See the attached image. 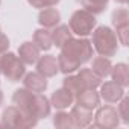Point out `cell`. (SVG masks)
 Wrapping results in <instances>:
<instances>
[{
  "label": "cell",
  "mask_w": 129,
  "mask_h": 129,
  "mask_svg": "<svg viewBox=\"0 0 129 129\" xmlns=\"http://www.w3.org/2000/svg\"><path fill=\"white\" fill-rule=\"evenodd\" d=\"M2 121H3V126L6 127H30V126H35L38 120L27 117L17 106H9L8 109H5L2 115Z\"/></svg>",
  "instance_id": "5"
},
{
  "label": "cell",
  "mask_w": 129,
  "mask_h": 129,
  "mask_svg": "<svg viewBox=\"0 0 129 129\" xmlns=\"http://www.w3.org/2000/svg\"><path fill=\"white\" fill-rule=\"evenodd\" d=\"M34 43L40 50H49L52 47V35L46 29H38L34 34Z\"/></svg>",
  "instance_id": "19"
},
{
  "label": "cell",
  "mask_w": 129,
  "mask_h": 129,
  "mask_svg": "<svg viewBox=\"0 0 129 129\" xmlns=\"http://www.w3.org/2000/svg\"><path fill=\"white\" fill-rule=\"evenodd\" d=\"M52 35V43L56 46V47H62L70 38H72V30L69 26H55V29L50 32Z\"/></svg>",
  "instance_id": "16"
},
{
  "label": "cell",
  "mask_w": 129,
  "mask_h": 129,
  "mask_svg": "<svg viewBox=\"0 0 129 129\" xmlns=\"http://www.w3.org/2000/svg\"><path fill=\"white\" fill-rule=\"evenodd\" d=\"M96 26V18L91 12H88L87 9H79L76 12H73L69 27L72 30V34H76L79 37H87L93 32Z\"/></svg>",
  "instance_id": "3"
},
{
  "label": "cell",
  "mask_w": 129,
  "mask_h": 129,
  "mask_svg": "<svg viewBox=\"0 0 129 129\" xmlns=\"http://www.w3.org/2000/svg\"><path fill=\"white\" fill-rule=\"evenodd\" d=\"M64 88L69 90V93H70L73 97H78V96L85 90L84 85H82V82H81V79H79L78 76H69V78L64 79Z\"/></svg>",
  "instance_id": "21"
},
{
  "label": "cell",
  "mask_w": 129,
  "mask_h": 129,
  "mask_svg": "<svg viewBox=\"0 0 129 129\" xmlns=\"http://www.w3.org/2000/svg\"><path fill=\"white\" fill-rule=\"evenodd\" d=\"M100 96L105 102L108 103H117L123 96H124V90L121 85H118L117 82L111 81V82H105L100 88Z\"/></svg>",
  "instance_id": "7"
},
{
  "label": "cell",
  "mask_w": 129,
  "mask_h": 129,
  "mask_svg": "<svg viewBox=\"0 0 129 129\" xmlns=\"http://www.w3.org/2000/svg\"><path fill=\"white\" fill-rule=\"evenodd\" d=\"M27 2H29L34 8L44 9V8H52V6H55L59 0H27Z\"/></svg>",
  "instance_id": "25"
},
{
  "label": "cell",
  "mask_w": 129,
  "mask_h": 129,
  "mask_svg": "<svg viewBox=\"0 0 129 129\" xmlns=\"http://www.w3.org/2000/svg\"><path fill=\"white\" fill-rule=\"evenodd\" d=\"M91 70L99 76V78H106L108 75H111L112 66H111V61L106 56H97L93 61V67Z\"/></svg>",
  "instance_id": "18"
},
{
  "label": "cell",
  "mask_w": 129,
  "mask_h": 129,
  "mask_svg": "<svg viewBox=\"0 0 129 129\" xmlns=\"http://www.w3.org/2000/svg\"><path fill=\"white\" fill-rule=\"evenodd\" d=\"M78 78L81 79L84 88H91V90L97 88V87L100 85V81H102V78H99L91 69H82V70L79 72Z\"/></svg>",
  "instance_id": "17"
},
{
  "label": "cell",
  "mask_w": 129,
  "mask_h": 129,
  "mask_svg": "<svg viewBox=\"0 0 129 129\" xmlns=\"http://www.w3.org/2000/svg\"><path fill=\"white\" fill-rule=\"evenodd\" d=\"M59 67H58V59L52 55H46L38 58V64H37V72L46 78H52L58 73Z\"/></svg>",
  "instance_id": "8"
},
{
  "label": "cell",
  "mask_w": 129,
  "mask_h": 129,
  "mask_svg": "<svg viewBox=\"0 0 129 129\" xmlns=\"http://www.w3.org/2000/svg\"><path fill=\"white\" fill-rule=\"evenodd\" d=\"M23 82H24V88H27L32 93H43L47 88V78L40 75L38 72L26 75Z\"/></svg>",
  "instance_id": "11"
},
{
  "label": "cell",
  "mask_w": 129,
  "mask_h": 129,
  "mask_svg": "<svg viewBox=\"0 0 129 129\" xmlns=\"http://www.w3.org/2000/svg\"><path fill=\"white\" fill-rule=\"evenodd\" d=\"M73 100H75V97L69 93V90H66V88H59V90H56L53 94H52V105L55 106V108H58V109H64V108H69L72 103H73Z\"/></svg>",
  "instance_id": "13"
},
{
  "label": "cell",
  "mask_w": 129,
  "mask_h": 129,
  "mask_svg": "<svg viewBox=\"0 0 129 129\" xmlns=\"http://www.w3.org/2000/svg\"><path fill=\"white\" fill-rule=\"evenodd\" d=\"M111 75H112V81L117 82L118 85H121L123 88L127 85L129 82V72H127V66L126 64H117V66L111 70Z\"/></svg>",
  "instance_id": "20"
},
{
  "label": "cell",
  "mask_w": 129,
  "mask_h": 129,
  "mask_svg": "<svg viewBox=\"0 0 129 129\" xmlns=\"http://www.w3.org/2000/svg\"><path fill=\"white\" fill-rule=\"evenodd\" d=\"M93 44L100 56H114L117 52V35L106 26H99L93 32Z\"/></svg>",
  "instance_id": "2"
},
{
  "label": "cell",
  "mask_w": 129,
  "mask_h": 129,
  "mask_svg": "<svg viewBox=\"0 0 129 129\" xmlns=\"http://www.w3.org/2000/svg\"><path fill=\"white\" fill-rule=\"evenodd\" d=\"M70 120H72V124L73 126H88L93 120V112L91 109H87V108H82L81 105H76L72 108V112H70Z\"/></svg>",
  "instance_id": "10"
},
{
  "label": "cell",
  "mask_w": 129,
  "mask_h": 129,
  "mask_svg": "<svg viewBox=\"0 0 129 129\" xmlns=\"http://www.w3.org/2000/svg\"><path fill=\"white\" fill-rule=\"evenodd\" d=\"M0 35H2V30H0Z\"/></svg>",
  "instance_id": "31"
},
{
  "label": "cell",
  "mask_w": 129,
  "mask_h": 129,
  "mask_svg": "<svg viewBox=\"0 0 129 129\" xmlns=\"http://www.w3.org/2000/svg\"><path fill=\"white\" fill-rule=\"evenodd\" d=\"M0 72L11 82H17L24 75V62L14 53H2L0 58Z\"/></svg>",
  "instance_id": "4"
},
{
  "label": "cell",
  "mask_w": 129,
  "mask_h": 129,
  "mask_svg": "<svg viewBox=\"0 0 129 129\" xmlns=\"http://www.w3.org/2000/svg\"><path fill=\"white\" fill-rule=\"evenodd\" d=\"M127 20H129V15H127V11L126 9H117L112 14V24L115 27L126 26L127 24Z\"/></svg>",
  "instance_id": "24"
},
{
  "label": "cell",
  "mask_w": 129,
  "mask_h": 129,
  "mask_svg": "<svg viewBox=\"0 0 129 129\" xmlns=\"http://www.w3.org/2000/svg\"><path fill=\"white\" fill-rule=\"evenodd\" d=\"M30 109L32 114L37 118H43L47 117L50 114V102L46 96H43L41 93H34L32 96V103H30Z\"/></svg>",
  "instance_id": "9"
},
{
  "label": "cell",
  "mask_w": 129,
  "mask_h": 129,
  "mask_svg": "<svg viewBox=\"0 0 129 129\" xmlns=\"http://www.w3.org/2000/svg\"><path fill=\"white\" fill-rule=\"evenodd\" d=\"M18 58L24 62V64H29V66H32V64H35L40 58V49L35 46V43H23L18 49Z\"/></svg>",
  "instance_id": "12"
},
{
  "label": "cell",
  "mask_w": 129,
  "mask_h": 129,
  "mask_svg": "<svg viewBox=\"0 0 129 129\" xmlns=\"http://www.w3.org/2000/svg\"><path fill=\"white\" fill-rule=\"evenodd\" d=\"M117 29V40H120L121 44H127V30H129V24L126 26H120V27H115Z\"/></svg>",
  "instance_id": "27"
},
{
  "label": "cell",
  "mask_w": 129,
  "mask_h": 129,
  "mask_svg": "<svg viewBox=\"0 0 129 129\" xmlns=\"http://www.w3.org/2000/svg\"><path fill=\"white\" fill-rule=\"evenodd\" d=\"M118 124V112L112 106H103L96 114V126L99 127H115Z\"/></svg>",
  "instance_id": "6"
},
{
  "label": "cell",
  "mask_w": 129,
  "mask_h": 129,
  "mask_svg": "<svg viewBox=\"0 0 129 129\" xmlns=\"http://www.w3.org/2000/svg\"><path fill=\"white\" fill-rule=\"evenodd\" d=\"M8 47H9V40H8L6 35L2 34V35H0V55L5 53L8 50Z\"/></svg>",
  "instance_id": "28"
},
{
  "label": "cell",
  "mask_w": 129,
  "mask_h": 129,
  "mask_svg": "<svg viewBox=\"0 0 129 129\" xmlns=\"http://www.w3.org/2000/svg\"><path fill=\"white\" fill-rule=\"evenodd\" d=\"M61 55L58 56V67L62 73H73L82 64L91 59L93 47L88 40H76L70 38L62 47Z\"/></svg>",
  "instance_id": "1"
},
{
  "label": "cell",
  "mask_w": 129,
  "mask_h": 129,
  "mask_svg": "<svg viewBox=\"0 0 129 129\" xmlns=\"http://www.w3.org/2000/svg\"><path fill=\"white\" fill-rule=\"evenodd\" d=\"M78 105H81L82 108H87V109H94L97 105H99V96L94 90L91 88H85L79 96H78Z\"/></svg>",
  "instance_id": "15"
},
{
  "label": "cell",
  "mask_w": 129,
  "mask_h": 129,
  "mask_svg": "<svg viewBox=\"0 0 129 129\" xmlns=\"http://www.w3.org/2000/svg\"><path fill=\"white\" fill-rule=\"evenodd\" d=\"M53 124L56 127H72V120H70V114L64 112V111H59L55 114V118H53Z\"/></svg>",
  "instance_id": "23"
},
{
  "label": "cell",
  "mask_w": 129,
  "mask_h": 129,
  "mask_svg": "<svg viewBox=\"0 0 129 129\" xmlns=\"http://www.w3.org/2000/svg\"><path fill=\"white\" fill-rule=\"evenodd\" d=\"M121 102H120V105H118V117H121L123 118V121L124 123H127L129 121V117H127V105H129V100H127V97H121L120 99Z\"/></svg>",
  "instance_id": "26"
},
{
  "label": "cell",
  "mask_w": 129,
  "mask_h": 129,
  "mask_svg": "<svg viewBox=\"0 0 129 129\" xmlns=\"http://www.w3.org/2000/svg\"><path fill=\"white\" fill-rule=\"evenodd\" d=\"M3 103V94H2V91H0V105Z\"/></svg>",
  "instance_id": "29"
},
{
  "label": "cell",
  "mask_w": 129,
  "mask_h": 129,
  "mask_svg": "<svg viewBox=\"0 0 129 129\" xmlns=\"http://www.w3.org/2000/svg\"><path fill=\"white\" fill-rule=\"evenodd\" d=\"M115 2H118V3H126L127 0H115Z\"/></svg>",
  "instance_id": "30"
},
{
  "label": "cell",
  "mask_w": 129,
  "mask_h": 129,
  "mask_svg": "<svg viewBox=\"0 0 129 129\" xmlns=\"http://www.w3.org/2000/svg\"><path fill=\"white\" fill-rule=\"evenodd\" d=\"M59 20H61V15L55 8H44L38 15V21L44 27H55L59 23Z\"/></svg>",
  "instance_id": "14"
},
{
  "label": "cell",
  "mask_w": 129,
  "mask_h": 129,
  "mask_svg": "<svg viewBox=\"0 0 129 129\" xmlns=\"http://www.w3.org/2000/svg\"><path fill=\"white\" fill-rule=\"evenodd\" d=\"M81 3H82L84 9H87L88 12L96 15V14L103 12V9L108 5V0H81Z\"/></svg>",
  "instance_id": "22"
}]
</instances>
